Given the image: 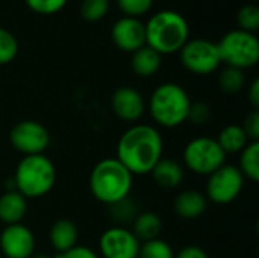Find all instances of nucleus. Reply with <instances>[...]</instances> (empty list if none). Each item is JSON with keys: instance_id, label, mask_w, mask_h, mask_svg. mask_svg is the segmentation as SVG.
I'll return each mask as SVG.
<instances>
[{"instance_id": "obj_1", "label": "nucleus", "mask_w": 259, "mask_h": 258, "mask_svg": "<svg viewBox=\"0 0 259 258\" xmlns=\"http://www.w3.org/2000/svg\"><path fill=\"white\" fill-rule=\"evenodd\" d=\"M164 141L159 131L150 125H134L117 143V160L132 175H147L162 158Z\"/></svg>"}, {"instance_id": "obj_2", "label": "nucleus", "mask_w": 259, "mask_h": 258, "mask_svg": "<svg viewBox=\"0 0 259 258\" xmlns=\"http://www.w3.org/2000/svg\"><path fill=\"white\" fill-rule=\"evenodd\" d=\"M144 26L146 44L161 55L179 52L190 40V24L187 18L173 9L153 14Z\"/></svg>"}, {"instance_id": "obj_3", "label": "nucleus", "mask_w": 259, "mask_h": 258, "mask_svg": "<svg viewBox=\"0 0 259 258\" xmlns=\"http://www.w3.org/2000/svg\"><path fill=\"white\" fill-rule=\"evenodd\" d=\"M132 182L134 175L117 158L99 161L90 175V190L105 205H112L127 198L132 190Z\"/></svg>"}, {"instance_id": "obj_4", "label": "nucleus", "mask_w": 259, "mask_h": 258, "mask_svg": "<svg viewBox=\"0 0 259 258\" xmlns=\"http://www.w3.org/2000/svg\"><path fill=\"white\" fill-rule=\"evenodd\" d=\"M12 182L26 199L42 198L56 182V167L44 154L24 157L15 167Z\"/></svg>"}, {"instance_id": "obj_5", "label": "nucleus", "mask_w": 259, "mask_h": 258, "mask_svg": "<svg viewBox=\"0 0 259 258\" xmlns=\"http://www.w3.org/2000/svg\"><path fill=\"white\" fill-rule=\"evenodd\" d=\"M191 99L188 93L175 82L158 85L149 100L150 116L162 128H176L187 122Z\"/></svg>"}, {"instance_id": "obj_6", "label": "nucleus", "mask_w": 259, "mask_h": 258, "mask_svg": "<svg viewBox=\"0 0 259 258\" xmlns=\"http://www.w3.org/2000/svg\"><path fill=\"white\" fill-rule=\"evenodd\" d=\"M222 62L240 70L250 68L259 61V40L255 33L234 29L217 43Z\"/></svg>"}, {"instance_id": "obj_7", "label": "nucleus", "mask_w": 259, "mask_h": 258, "mask_svg": "<svg viewBox=\"0 0 259 258\" xmlns=\"http://www.w3.org/2000/svg\"><path fill=\"white\" fill-rule=\"evenodd\" d=\"M182 157L188 170L203 176H209L226 164V154L222 151L217 140L209 137H197L188 141Z\"/></svg>"}, {"instance_id": "obj_8", "label": "nucleus", "mask_w": 259, "mask_h": 258, "mask_svg": "<svg viewBox=\"0 0 259 258\" xmlns=\"http://www.w3.org/2000/svg\"><path fill=\"white\" fill-rule=\"evenodd\" d=\"M179 53L184 68L194 75H211L222 65L217 43L206 38L188 40Z\"/></svg>"}, {"instance_id": "obj_9", "label": "nucleus", "mask_w": 259, "mask_h": 258, "mask_svg": "<svg viewBox=\"0 0 259 258\" xmlns=\"http://www.w3.org/2000/svg\"><path fill=\"white\" fill-rule=\"evenodd\" d=\"M244 176L237 166L223 164L214 173L208 176L206 184V199L219 205H226L234 202L244 187Z\"/></svg>"}, {"instance_id": "obj_10", "label": "nucleus", "mask_w": 259, "mask_h": 258, "mask_svg": "<svg viewBox=\"0 0 259 258\" xmlns=\"http://www.w3.org/2000/svg\"><path fill=\"white\" fill-rule=\"evenodd\" d=\"M9 141L12 148L24 157L41 155L50 144V134L47 128L36 120H21L12 126Z\"/></svg>"}, {"instance_id": "obj_11", "label": "nucleus", "mask_w": 259, "mask_h": 258, "mask_svg": "<svg viewBox=\"0 0 259 258\" xmlns=\"http://www.w3.org/2000/svg\"><path fill=\"white\" fill-rule=\"evenodd\" d=\"M140 240L124 227H111L102 233L99 249L103 258H138Z\"/></svg>"}, {"instance_id": "obj_12", "label": "nucleus", "mask_w": 259, "mask_h": 258, "mask_svg": "<svg viewBox=\"0 0 259 258\" xmlns=\"http://www.w3.org/2000/svg\"><path fill=\"white\" fill-rule=\"evenodd\" d=\"M0 251L6 258H30L35 254V236L23 224L6 225L0 233Z\"/></svg>"}, {"instance_id": "obj_13", "label": "nucleus", "mask_w": 259, "mask_h": 258, "mask_svg": "<svg viewBox=\"0 0 259 258\" xmlns=\"http://www.w3.org/2000/svg\"><path fill=\"white\" fill-rule=\"evenodd\" d=\"M111 38L120 50L134 53L146 46V26L140 18L121 17L114 23Z\"/></svg>"}, {"instance_id": "obj_14", "label": "nucleus", "mask_w": 259, "mask_h": 258, "mask_svg": "<svg viewBox=\"0 0 259 258\" xmlns=\"http://www.w3.org/2000/svg\"><path fill=\"white\" fill-rule=\"evenodd\" d=\"M114 114L123 122H137L146 111V102L141 93L132 87H120L111 97Z\"/></svg>"}, {"instance_id": "obj_15", "label": "nucleus", "mask_w": 259, "mask_h": 258, "mask_svg": "<svg viewBox=\"0 0 259 258\" xmlns=\"http://www.w3.org/2000/svg\"><path fill=\"white\" fill-rule=\"evenodd\" d=\"M208 207V199L203 193L197 192V190H185L181 192L175 202H173V208L175 213L187 220L191 219H197L200 217Z\"/></svg>"}, {"instance_id": "obj_16", "label": "nucleus", "mask_w": 259, "mask_h": 258, "mask_svg": "<svg viewBox=\"0 0 259 258\" xmlns=\"http://www.w3.org/2000/svg\"><path fill=\"white\" fill-rule=\"evenodd\" d=\"M79 230L76 224L70 219L56 220L49 231V242L56 254L65 252L77 245Z\"/></svg>"}, {"instance_id": "obj_17", "label": "nucleus", "mask_w": 259, "mask_h": 258, "mask_svg": "<svg viewBox=\"0 0 259 258\" xmlns=\"http://www.w3.org/2000/svg\"><path fill=\"white\" fill-rule=\"evenodd\" d=\"M27 213V199L17 190H6L0 196V222L6 225L21 224Z\"/></svg>"}, {"instance_id": "obj_18", "label": "nucleus", "mask_w": 259, "mask_h": 258, "mask_svg": "<svg viewBox=\"0 0 259 258\" xmlns=\"http://www.w3.org/2000/svg\"><path fill=\"white\" fill-rule=\"evenodd\" d=\"M150 175L156 186H159L161 189L171 190L182 184L185 172L178 161L171 158H161L152 169Z\"/></svg>"}, {"instance_id": "obj_19", "label": "nucleus", "mask_w": 259, "mask_h": 258, "mask_svg": "<svg viewBox=\"0 0 259 258\" xmlns=\"http://www.w3.org/2000/svg\"><path fill=\"white\" fill-rule=\"evenodd\" d=\"M161 64H162V55L158 53L155 49L149 47L147 44L132 53V59H131L132 70L135 75L141 78H150L155 73H158Z\"/></svg>"}, {"instance_id": "obj_20", "label": "nucleus", "mask_w": 259, "mask_h": 258, "mask_svg": "<svg viewBox=\"0 0 259 258\" xmlns=\"http://www.w3.org/2000/svg\"><path fill=\"white\" fill-rule=\"evenodd\" d=\"M131 231L140 240V243L155 240V239H159V234L162 231V220L153 211H143V213H138L135 219L132 220Z\"/></svg>"}, {"instance_id": "obj_21", "label": "nucleus", "mask_w": 259, "mask_h": 258, "mask_svg": "<svg viewBox=\"0 0 259 258\" xmlns=\"http://www.w3.org/2000/svg\"><path fill=\"white\" fill-rule=\"evenodd\" d=\"M219 146L222 148V151L228 155V154H240L250 141L246 135V132L243 131L241 125H228L225 126L219 137L215 138Z\"/></svg>"}, {"instance_id": "obj_22", "label": "nucleus", "mask_w": 259, "mask_h": 258, "mask_svg": "<svg viewBox=\"0 0 259 258\" xmlns=\"http://www.w3.org/2000/svg\"><path fill=\"white\" fill-rule=\"evenodd\" d=\"M240 154L238 169L243 176L253 182L259 181V141H250Z\"/></svg>"}, {"instance_id": "obj_23", "label": "nucleus", "mask_w": 259, "mask_h": 258, "mask_svg": "<svg viewBox=\"0 0 259 258\" xmlns=\"http://www.w3.org/2000/svg\"><path fill=\"white\" fill-rule=\"evenodd\" d=\"M246 76L244 70L235 67H225L219 75V87L226 94H237L244 88Z\"/></svg>"}, {"instance_id": "obj_24", "label": "nucleus", "mask_w": 259, "mask_h": 258, "mask_svg": "<svg viewBox=\"0 0 259 258\" xmlns=\"http://www.w3.org/2000/svg\"><path fill=\"white\" fill-rule=\"evenodd\" d=\"M138 258H175V252L165 240L155 239L140 245Z\"/></svg>"}, {"instance_id": "obj_25", "label": "nucleus", "mask_w": 259, "mask_h": 258, "mask_svg": "<svg viewBox=\"0 0 259 258\" xmlns=\"http://www.w3.org/2000/svg\"><path fill=\"white\" fill-rule=\"evenodd\" d=\"M109 11V0H83L80 5V15L90 23H97L106 17Z\"/></svg>"}, {"instance_id": "obj_26", "label": "nucleus", "mask_w": 259, "mask_h": 258, "mask_svg": "<svg viewBox=\"0 0 259 258\" xmlns=\"http://www.w3.org/2000/svg\"><path fill=\"white\" fill-rule=\"evenodd\" d=\"M18 55V40L12 32L0 27V65L9 64Z\"/></svg>"}, {"instance_id": "obj_27", "label": "nucleus", "mask_w": 259, "mask_h": 258, "mask_svg": "<svg viewBox=\"0 0 259 258\" xmlns=\"http://www.w3.org/2000/svg\"><path fill=\"white\" fill-rule=\"evenodd\" d=\"M237 21L241 30L255 33L259 29V8L253 3L241 6L237 14Z\"/></svg>"}, {"instance_id": "obj_28", "label": "nucleus", "mask_w": 259, "mask_h": 258, "mask_svg": "<svg viewBox=\"0 0 259 258\" xmlns=\"http://www.w3.org/2000/svg\"><path fill=\"white\" fill-rule=\"evenodd\" d=\"M109 207V214L112 217H115L118 222H132L135 219V216L138 214L137 213V207L135 204L127 198L112 204V205H108Z\"/></svg>"}, {"instance_id": "obj_29", "label": "nucleus", "mask_w": 259, "mask_h": 258, "mask_svg": "<svg viewBox=\"0 0 259 258\" xmlns=\"http://www.w3.org/2000/svg\"><path fill=\"white\" fill-rule=\"evenodd\" d=\"M117 5L124 17L140 18L150 11V8L153 6V0H117Z\"/></svg>"}, {"instance_id": "obj_30", "label": "nucleus", "mask_w": 259, "mask_h": 258, "mask_svg": "<svg viewBox=\"0 0 259 258\" xmlns=\"http://www.w3.org/2000/svg\"><path fill=\"white\" fill-rule=\"evenodd\" d=\"M68 0H24L26 6L41 15H52L65 8Z\"/></svg>"}, {"instance_id": "obj_31", "label": "nucleus", "mask_w": 259, "mask_h": 258, "mask_svg": "<svg viewBox=\"0 0 259 258\" xmlns=\"http://www.w3.org/2000/svg\"><path fill=\"white\" fill-rule=\"evenodd\" d=\"M209 119H211V108L206 103H203V102L193 103L191 102L187 120H190L193 125L203 126V125H206L209 122Z\"/></svg>"}, {"instance_id": "obj_32", "label": "nucleus", "mask_w": 259, "mask_h": 258, "mask_svg": "<svg viewBox=\"0 0 259 258\" xmlns=\"http://www.w3.org/2000/svg\"><path fill=\"white\" fill-rule=\"evenodd\" d=\"M243 131L246 132L249 141H259V111L253 109L250 114L246 116L243 125Z\"/></svg>"}, {"instance_id": "obj_33", "label": "nucleus", "mask_w": 259, "mask_h": 258, "mask_svg": "<svg viewBox=\"0 0 259 258\" xmlns=\"http://www.w3.org/2000/svg\"><path fill=\"white\" fill-rule=\"evenodd\" d=\"M53 258H100L93 249L87 248V246H80V245H76L74 248L65 251V252H61V254H55Z\"/></svg>"}, {"instance_id": "obj_34", "label": "nucleus", "mask_w": 259, "mask_h": 258, "mask_svg": "<svg viewBox=\"0 0 259 258\" xmlns=\"http://www.w3.org/2000/svg\"><path fill=\"white\" fill-rule=\"evenodd\" d=\"M175 258H209V255H208V252H206L205 249L191 245V246L182 248V249L175 255Z\"/></svg>"}, {"instance_id": "obj_35", "label": "nucleus", "mask_w": 259, "mask_h": 258, "mask_svg": "<svg viewBox=\"0 0 259 258\" xmlns=\"http://www.w3.org/2000/svg\"><path fill=\"white\" fill-rule=\"evenodd\" d=\"M249 102L253 109L259 108V79H255L249 87Z\"/></svg>"}, {"instance_id": "obj_36", "label": "nucleus", "mask_w": 259, "mask_h": 258, "mask_svg": "<svg viewBox=\"0 0 259 258\" xmlns=\"http://www.w3.org/2000/svg\"><path fill=\"white\" fill-rule=\"evenodd\" d=\"M30 258H53L52 255H49V254H33Z\"/></svg>"}]
</instances>
